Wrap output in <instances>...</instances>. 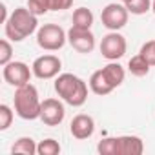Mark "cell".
<instances>
[{
    "label": "cell",
    "instance_id": "obj_1",
    "mask_svg": "<svg viewBox=\"0 0 155 155\" xmlns=\"http://www.w3.org/2000/svg\"><path fill=\"white\" fill-rule=\"evenodd\" d=\"M57 95L69 106L79 108L88 101V84L73 73H62L55 79Z\"/></svg>",
    "mask_w": 155,
    "mask_h": 155
},
{
    "label": "cell",
    "instance_id": "obj_2",
    "mask_svg": "<svg viewBox=\"0 0 155 155\" xmlns=\"http://www.w3.org/2000/svg\"><path fill=\"white\" fill-rule=\"evenodd\" d=\"M37 15L31 13L29 8H17L6 22V37L13 42H22L37 31Z\"/></svg>",
    "mask_w": 155,
    "mask_h": 155
},
{
    "label": "cell",
    "instance_id": "obj_3",
    "mask_svg": "<svg viewBox=\"0 0 155 155\" xmlns=\"http://www.w3.org/2000/svg\"><path fill=\"white\" fill-rule=\"evenodd\" d=\"M40 99L33 84H24L15 91V113L24 120H35L40 117Z\"/></svg>",
    "mask_w": 155,
    "mask_h": 155
},
{
    "label": "cell",
    "instance_id": "obj_4",
    "mask_svg": "<svg viewBox=\"0 0 155 155\" xmlns=\"http://www.w3.org/2000/svg\"><path fill=\"white\" fill-rule=\"evenodd\" d=\"M68 40V33L58 24H44L37 31V44L46 51H58Z\"/></svg>",
    "mask_w": 155,
    "mask_h": 155
},
{
    "label": "cell",
    "instance_id": "obj_5",
    "mask_svg": "<svg viewBox=\"0 0 155 155\" xmlns=\"http://www.w3.org/2000/svg\"><path fill=\"white\" fill-rule=\"evenodd\" d=\"M128 17H130V11L126 9L124 4H108L101 13L102 26L110 31L122 29L128 24Z\"/></svg>",
    "mask_w": 155,
    "mask_h": 155
},
{
    "label": "cell",
    "instance_id": "obj_6",
    "mask_svg": "<svg viewBox=\"0 0 155 155\" xmlns=\"http://www.w3.org/2000/svg\"><path fill=\"white\" fill-rule=\"evenodd\" d=\"M2 75H4V81L9 84V86H15V88H20L24 84L29 82L31 75H33V69H29V66L26 62H20V60H11L9 64L4 66L2 69Z\"/></svg>",
    "mask_w": 155,
    "mask_h": 155
},
{
    "label": "cell",
    "instance_id": "obj_7",
    "mask_svg": "<svg viewBox=\"0 0 155 155\" xmlns=\"http://www.w3.org/2000/svg\"><path fill=\"white\" fill-rule=\"evenodd\" d=\"M60 68H62V62L57 55H42L38 58H35L31 69H33V75L37 79H55L60 73Z\"/></svg>",
    "mask_w": 155,
    "mask_h": 155
},
{
    "label": "cell",
    "instance_id": "obj_8",
    "mask_svg": "<svg viewBox=\"0 0 155 155\" xmlns=\"http://www.w3.org/2000/svg\"><path fill=\"white\" fill-rule=\"evenodd\" d=\"M101 53H102V57L108 58V60H119V58L124 57V53H126V38H124L120 33H117V31L108 33L106 37H102Z\"/></svg>",
    "mask_w": 155,
    "mask_h": 155
},
{
    "label": "cell",
    "instance_id": "obj_9",
    "mask_svg": "<svg viewBox=\"0 0 155 155\" xmlns=\"http://www.w3.org/2000/svg\"><path fill=\"white\" fill-rule=\"evenodd\" d=\"M66 117V108L58 99H44L40 106V120L46 126H58Z\"/></svg>",
    "mask_w": 155,
    "mask_h": 155
},
{
    "label": "cell",
    "instance_id": "obj_10",
    "mask_svg": "<svg viewBox=\"0 0 155 155\" xmlns=\"http://www.w3.org/2000/svg\"><path fill=\"white\" fill-rule=\"evenodd\" d=\"M68 42L79 53H91L95 49V37L90 29H81L71 26V29L68 31Z\"/></svg>",
    "mask_w": 155,
    "mask_h": 155
},
{
    "label": "cell",
    "instance_id": "obj_11",
    "mask_svg": "<svg viewBox=\"0 0 155 155\" xmlns=\"http://www.w3.org/2000/svg\"><path fill=\"white\" fill-rule=\"evenodd\" d=\"M69 131L75 139H90L95 131V120L91 115H86V113H79V115H75L71 124H69Z\"/></svg>",
    "mask_w": 155,
    "mask_h": 155
},
{
    "label": "cell",
    "instance_id": "obj_12",
    "mask_svg": "<svg viewBox=\"0 0 155 155\" xmlns=\"http://www.w3.org/2000/svg\"><path fill=\"white\" fill-rule=\"evenodd\" d=\"M115 146H117V155H140L144 151L142 139L135 135L115 137Z\"/></svg>",
    "mask_w": 155,
    "mask_h": 155
},
{
    "label": "cell",
    "instance_id": "obj_13",
    "mask_svg": "<svg viewBox=\"0 0 155 155\" xmlns=\"http://www.w3.org/2000/svg\"><path fill=\"white\" fill-rule=\"evenodd\" d=\"M90 90H91L95 95L104 97V95L111 93L115 88L106 81V77H104L102 69H97V71H93V73H91V77H90Z\"/></svg>",
    "mask_w": 155,
    "mask_h": 155
},
{
    "label": "cell",
    "instance_id": "obj_14",
    "mask_svg": "<svg viewBox=\"0 0 155 155\" xmlns=\"http://www.w3.org/2000/svg\"><path fill=\"white\" fill-rule=\"evenodd\" d=\"M102 73H104V77H106V81H108L113 88H119V86L124 82V77H126L124 68H122L119 62H115V60H111L108 66H104V68H102Z\"/></svg>",
    "mask_w": 155,
    "mask_h": 155
},
{
    "label": "cell",
    "instance_id": "obj_15",
    "mask_svg": "<svg viewBox=\"0 0 155 155\" xmlns=\"http://www.w3.org/2000/svg\"><path fill=\"white\" fill-rule=\"evenodd\" d=\"M150 62L139 53V55H135V57H131L130 58V62H128V71L133 75V77H146L148 73H150Z\"/></svg>",
    "mask_w": 155,
    "mask_h": 155
},
{
    "label": "cell",
    "instance_id": "obj_16",
    "mask_svg": "<svg viewBox=\"0 0 155 155\" xmlns=\"http://www.w3.org/2000/svg\"><path fill=\"white\" fill-rule=\"evenodd\" d=\"M73 28H81V29H90L93 24V13L88 8H79L73 11V18H71Z\"/></svg>",
    "mask_w": 155,
    "mask_h": 155
},
{
    "label": "cell",
    "instance_id": "obj_17",
    "mask_svg": "<svg viewBox=\"0 0 155 155\" xmlns=\"http://www.w3.org/2000/svg\"><path fill=\"white\" fill-rule=\"evenodd\" d=\"M11 153H24V155H35L37 153V144L31 137H20L15 140L11 146Z\"/></svg>",
    "mask_w": 155,
    "mask_h": 155
},
{
    "label": "cell",
    "instance_id": "obj_18",
    "mask_svg": "<svg viewBox=\"0 0 155 155\" xmlns=\"http://www.w3.org/2000/svg\"><path fill=\"white\" fill-rule=\"evenodd\" d=\"M37 153L38 155H58L60 153V144L55 139H44L37 144Z\"/></svg>",
    "mask_w": 155,
    "mask_h": 155
},
{
    "label": "cell",
    "instance_id": "obj_19",
    "mask_svg": "<svg viewBox=\"0 0 155 155\" xmlns=\"http://www.w3.org/2000/svg\"><path fill=\"white\" fill-rule=\"evenodd\" d=\"M124 6L131 15H144L151 9V0H130Z\"/></svg>",
    "mask_w": 155,
    "mask_h": 155
},
{
    "label": "cell",
    "instance_id": "obj_20",
    "mask_svg": "<svg viewBox=\"0 0 155 155\" xmlns=\"http://www.w3.org/2000/svg\"><path fill=\"white\" fill-rule=\"evenodd\" d=\"M13 122V111L8 104L0 106V131H6Z\"/></svg>",
    "mask_w": 155,
    "mask_h": 155
},
{
    "label": "cell",
    "instance_id": "obj_21",
    "mask_svg": "<svg viewBox=\"0 0 155 155\" xmlns=\"http://www.w3.org/2000/svg\"><path fill=\"white\" fill-rule=\"evenodd\" d=\"M11 57H13V46L9 44L8 38H2V40H0V64H2V66L9 64Z\"/></svg>",
    "mask_w": 155,
    "mask_h": 155
},
{
    "label": "cell",
    "instance_id": "obj_22",
    "mask_svg": "<svg viewBox=\"0 0 155 155\" xmlns=\"http://www.w3.org/2000/svg\"><path fill=\"white\" fill-rule=\"evenodd\" d=\"M28 8H29L31 13L40 17V15L49 11V2H48V0H28Z\"/></svg>",
    "mask_w": 155,
    "mask_h": 155
},
{
    "label": "cell",
    "instance_id": "obj_23",
    "mask_svg": "<svg viewBox=\"0 0 155 155\" xmlns=\"http://www.w3.org/2000/svg\"><path fill=\"white\" fill-rule=\"evenodd\" d=\"M139 53L150 62V66H155V40H148V42H144Z\"/></svg>",
    "mask_w": 155,
    "mask_h": 155
},
{
    "label": "cell",
    "instance_id": "obj_24",
    "mask_svg": "<svg viewBox=\"0 0 155 155\" xmlns=\"http://www.w3.org/2000/svg\"><path fill=\"white\" fill-rule=\"evenodd\" d=\"M49 2V11H64L73 6V0H48Z\"/></svg>",
    "mask_w": 155,
    "mask_h": 155
},
{
    "label": "cell",
    "instance_id": "obj_25",
    "mask_svg": "<svg viewBox=\"0 0 155 155\" xmlns=\"http://www.w3.org/2000/svg\"><path fill=\"white\" fill-rule=\"evenodd\" d=\"M8 18H9V17H8V9H6V6L2 4V22L6 24V22H8Z\"/></svg>",
    "mask_w": 155,
    "mask_h": 155
},
{
    "label": "cell",
    "instance_id": "obj_26",
    "mask_svg": "<svg viewBox=\"0 0 155 155\" xmlns=\"http://www.w3.org/2000/svg\"><path fill=\"white\" fill-rule=\"evenodd\" d=\"M151 11L155 13V0H153V2H151Z\"/></svg>",
    "mask_w": 155,
    "mask_h": 155
},
{
    "label": "cell",
    "instance_id": "obj_27",
    "mask_svg": "<svg viewBox=\"0 0 155 155\" xmlns=\"http://www.w3.org/2000/svg\"><path fill=\"white\" fill-rule=\"evenodd\" d=\"M120 2H122V4H126V2H130V0H120Z\"/></svg>",
    "mask_w": 155,
    "mask_h": 155
}]
</instances>
